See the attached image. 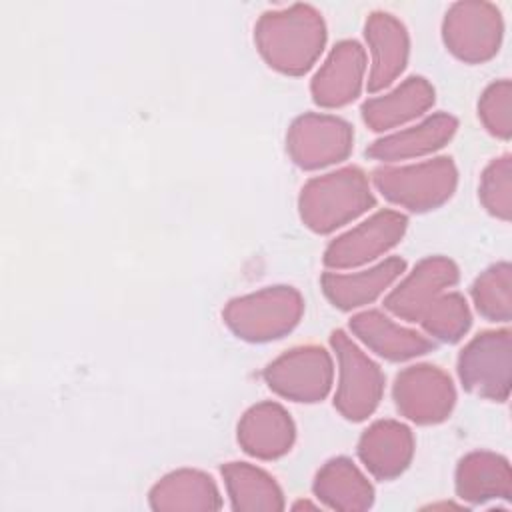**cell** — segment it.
I'll list each match as a JSON object with an SVG mask.
<instances>
[{
    "instance_id": "6da1fadb",
    "label": "cell",
    "mask_w": 512,
    "mask_h": 512,
    "mask_svg": "<svg viewBox=\"0 0 512 512\" xmlns=\"http://www.w3.org/2000/svg\"><path fill=\"white\" fill-rule=\"evenodd\" d=\"M254 42L266 64L288 76H302L326 44L322 16L308 4L266 12L254 26Z\"/></svg>"
},
{
    "instance_id": "7a4b0ae2",
    "label": "cell",
    "mask_w": 512,
    "mask_h": 512,
    "mask_svg": "<svg viewBox=\"0 0 512 512\" xmlns=\"http://www.w3.org/2000/svg\"><path fill=\"white\" fill-rule=\"evenodd\" d=\"M374 204L376 200L368 176L356 166H346L308 180L298 198L304 226L318 234L334 232Z\"/></svg>"
},
{
    "instance_id": "3957f363",
    "label": "cell",
    "mask_w": 512,
    "mask_h": 512,
    "mask_svg": "<svg viewBox=\"0 0 512 512\" xmlns=\"http://www.w3.org/2000/svg\"><path fill=\"white\" fill-rule=\"evenodd\" d=\"M304 300L292 286H268L230 300L222 312L224 324L246 342H270L296 328Z\"/></svg>"
},
{
    "instance_id": "277c9868",
    "label": "cell",
    "mask_w": 512,
    "mask_h": 512,
    "mask_svg": "<svg viewBox=\"0 0 512 512\" xmlns=\"http://www.w3.org/2000/svg\"><path fill=\"white\" fill-rule=\"evenodd\" d=\"M378 192L410 212H428L442 206L456 190L458 170L448 156L408 166H382L372 172Z\"/></svg>"
},
{
    "instance_id": "5b68a950",
    "label": "cell",
    "mask_w": 512,
    "mask_h": 512,
    "mask_svg": "<svg viewBox=\"0 0 512 512\" xmlns=\"http://www.w3.org/2000/svg\"><path fill=\"white\" fill-rule=\"evenodd\" d=\"M330 344L338 360L334 408L346 420L362 422L378 408L382 400L384 374L380 366L366 352H362L344 330H334L330 334Z\"/></svg>"
},
{
    "instance_id": "8992f818",
    "label": "cell",
    "mask_w": 512,
    "mask_h": 512,
    "mask_svg": "<svg viewBox=\"0 0 512 512\" xmlns=\"http://www.w3.org/2000/svg\"><path fill=\"white\" fill-rule=\"evenodd\" d=\"M458 378L470 394L506 402L512 382V332L484 330L458 354Z\"/></svg>"
},
{
    "instance_id": "52a82bcc",
    "label": "cell",
    "mask_w": 512,
    "mask_h": 512,
    "mask_svg": "<svg viewBox=\"0 0 512 512\" xmlns=\"http://www.w3.org/2000/svg\"><path fill=\"white\" fill-rule=\"evenodd\" d=\"M264 380L272 392L292 402H320L332 388V358L322 346H296L264 368Z\"/></svg>"
},
{
    "instance_id": "ba28073f",
    "label": "cell",
    "mask_w": 512,
    "mask_h": 512,
    "mask_svg": "<svg viewBox=\"0 0 512 512\" xmlns=\"http://www.w3.org/2000/svg\"><path fill=\"white\" fill-rule=\"evenodd\" d=\"M504 34L500 10L488 2H456L446 12L442 38L462 62L482 64L496 56Z\"/></svg>"
},
{
    "instance_id": "9c48e42d",
    "label": "cell",
    "mask_w": 512,
    "mask_h": 512,
    "mask_svg": "<svg viewBox=\"0 0 512 512\" xmlns=\"http://www.w3.org/2000/svg\"><path fill=\"white\" fill-rule=\"evenodd\" d=\"M352 144V126L330 114H302L290 124L286 134V150L292 162L304 170H318L346 160Z\"/></svg>"
},
{
    "instance_id": "30bf717a",
    "label": "cell",
    "mask_w": 512,
    "mask_h": 512,
    "mask_svg": "<svg viewBox=\"0 0 512 512\" xmlns=\"http://www.w3.org/2000/svg\"><path fill=\"white\" fill-rule=\"evenodd\" d=\"M392 396L398 412L422 426L444 422L456 404L452 378L432 364H416L398 372Z\"/></svg>"
},
{
    "instance_id": "8fae6325",
    "label": "cell",
    "mask_w": 512,
    "mask_h": 512,
    "mask_svg": "<svg viewBox=\"0 0 512 512\" xmlns=\"http://www.w3.org/2000/svg\"><path fill=\"white\" fill-rule=\"evenodd\" d=\"M408 226V218L396 210H378L362 224L332 240L324 250V264L334 270L356 268L376 260L394 248Z\"/></svg>"
},
{
    "instance_id": "7c38bea8",
    "label": "cell",
    "mask_w": 512,
    "mask_h": 512,
    "mask_svg": "<svg viewBox=\"0 0 512 512\" xmlns=\"http://www.w3.org/2000/svg\"><path fill=\"white\" fill-rule=\"evenodd\" d=\"M458 266L446 256H428L384 298V308L406 322H418L426 306L458 282Z\"/></svg>"
},
{
    "instance_id": "4fadbf2b",
    "label": "cell",
    "mask_w": 512,
    "mask_h": 512,
    "mask_svg": "<svg viewBox=\"0 0 512 512\" xmlns=\"http://www.w3.org/2000/svg\"><path fill=\"white\" fill-rule=\"evenodd\" d=\"M366 72V52L354 40L338 42L314 74L310 92L322 108H340L358 98Z\"/></svg>"
},
{
    "instance_id": "5bb4252c",
    "label": "cell",
    "mask_w": 512,
    "mask_h": 512,
    "mask_svg": "<svg viewBox=\"0 0 512 512\" xmlns=\"http://www.w3.org/2000/svg\"><path fill=\"white\" fill-rule=\"evenodd\" d=\"M372 66L368 74V92L388 88L406 68L410 40L404 24L388 12H372L364 26Z\"/></svg>"
},
{
    "instance_id": "9a60e30c",
    "label": "cell",
    "mask_w": 512,
    "mask_h": 512,
    "mask_svg": "<svg viewBox=\"0 0 512 512\" xmlns=\"http://www.w3.org/2000/svg\"><path fill=\"white\" fill-rule=\"evenodd\" d=\"M296 428L290 414L276 402H260L244 412L238 422V444L260 460H276L290 452Z\"/></svg>"
},
{
    "instance_id": "2e32d148",
    "label": "cell",
    "mask_w": 512,
    "mask_h": 512,
    "mask_svg": "<svg viewBox=\"0 0 512 512\" xmlns=\"http://www.w3.org/2000/svg\"><path fill=\"white\" fill-rule=\"evenodd\" d=\"M358 456L374 478L392 480L408 468L414 456V436L402 422L378 420L362 432Z\"/></svg>"
},
{
    "instance_id": "e0dca14e",
    "label": "cell",
    "mask_w": 512,
    "mask_h": 512,
    "mask_svg": "<svg viewBox=\"0 0 512 512\" xmlns=\"http://www.w3.org/2000/svg\"><path fill=\"white\" fill-rule=\"evenodd\" d=\"M352 334L358 336L374 354L390 362H404L428 354L436 344L416 330L404 328L380 310H364L350 320Z\"/></svg>"
},
{
    "instance_id": "ac0fdd59",
    "label": "cell",
    "mask_w": 512,
    "mask_h": 512,
    "mask_svg": "<svg viewBox=\"0 0 512 512\" xmlns=\"http://www.w3.org/2000/svg\"><path fill=\"white\" fill-rule=\"evenodd\" d=\"M406 270V260L400 256L386 258L384 262L354 274L324 272L320 278L324 296L338 310H354L374 302L384 294Z\"/></svg>"
},
{
    "instance_id": "d6986e66",
    "label": "cell",
    "mask_w": 512,
    "mask_h": 512,
    "mask_svg": "<svg viewBox=\"0 0 512 512\" xmlns=\"http://www.w3.org/2000/svg\"><path fill=\"white\" fill-rule=\"evenodd\" d=\"M434 100V86L422 76H410L384 96L368 98L360 112L370 130L384 132L416 120L432 108Z\"/></svg>"
},
{
    "instance_id": "ffe728a7",
    "label": "cell",
    "mask_w": 512,
    "mask_h": 512,
    "mask_svg": "<svg viewBox=\"0 0 512 512\" xmlns=\"http://www.w3.org/2000/svg\"><path fill=\"white\" fill-rule=\"evenodd\" d=\"M148 502L158 512H210L222 508V498L216 482L202 470H174L160 478Z\"/></svg>"
},
{
    "instance_id": "44dd1931",
    "label": "cell",
    "mask_w": 512,
    "mask_h": 512,
    "mask_svg": "<svg viewBox=\"0 0 512 512\" xmlns=\"http://www.w3.org/2000/svg\"><path fill=\"white\" fill-rule=\"evenodd\" d=\"M458 130V120L446 112H438L420 124L378 138L366 148V156L382 162L418 158L446 146Z\"/></svg>"
},
{
    "instance_id": "7402d4cb",
    "label": "cell",
    "mask_w": 512,
    "mask_h": 512,
    "mask_svg": "<svg viewBox=\"0 0 512 512\" xmlns=\"http://www.w3.org/2000/svg\"><path fill=\"white\" fill-rule=\"evenodd\" d=\"M456 494L470 504L510 500L512 470L508 460L486 450L466 454L456 466Z\"/></svg>"
},
{
    "instance_id": "603a6c76",
    "label": "cell",
    "mask_w": 512,
    "mask_h": 512,
    "mask_svg": "<svg viewBox=\"0 0 512 512\" xmlns=\"http://www.w3.org/2000/svg\"><path fill=\"white\" fill-rule=\"evenodd\" d=\"M316 498L338 512H362L374 504V488L362 470L344 456L328 460L312 486Z\"/></svg>"
},
{
    "instance_id": "cb8c5ba5",
    "label": "cell",
    "mask_w": 512,
    "mask_h": 512,
    "mask_svg": "<svg viewBox=\"0 0 512 512\" xmlns=\"http://www.w3.org/2000/svg\"><path fill=\"white\" fill-rule=\"evenodd\" d=\"M226 492L236 512H280L284 494L276 480L262 468L248 462H228L222 466Z\"/></svg>"
},
{
    "instance_id": "d4e9b609",
    "label": "cell",
    "mask_w": 512,
    "mask_h": 512,
    "mask_svg": "<svg viewBox=\"0 0 512 512\" xmlns=\"http://www.w3.org/2000/svg\"><path fill=\"white\" fill-rule=\"evenodd\" d=\"M474 306L490 322H510L512 318V266L498 262L484 270L470 288Z\"/></svg>"
},
{
    "instance_id": "484cf974",
    "label": "cell",
    "mask_w": 512,
    "mask_h": 512,
    "mask_svg": "<svg viewBox=\"0 0 512 512\" xmlns=\"http://www.w3.org/2000/svg\"><path fill=\"white\" fill-rule=\"evenodd\" d=\"M418 322L432 338L446 344H454L462 340L464 334L470 330L472 314L462 294L442 292L426 306Z\"/></svg>"
},
{
    "instance_id": "4316f807",
    "label": "cell",
    "mask_w": 512,
    "mask_h": 512,
    "mask_svg": "<svg viewBox=\"0 0 512 512\" xmlns=\"http://www.w3.org/2000/svg\"><path fill=\"white\" fill-rule=\"evenodd\" d=\"M478 196L482 206L498 220L508 222L512 216V158L504 154L492 160L480 178Z\"/></svg>"
},
{
    "instance_id": "83f0119b",
    "label": "cell",
    "mask_w": 512,
    "mask_h": 512,
    "mask_svg": "<svg viewBox=\"0 0 512 512\" xmlns=\"http://www.w3.org/2000/svg\"><path fill=\"white\" fill-rule=\"evenodd\" d=\"M512 84L510 80L492 82L478 100V118L484 128L500 138L508 140L512 134Z\"/></svg>"
}]
</instances>
